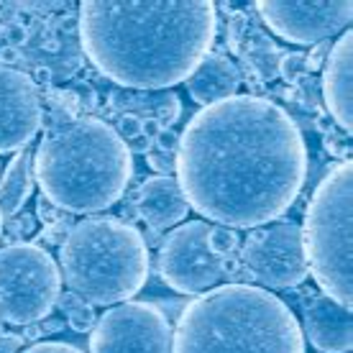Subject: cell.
Instances as JSON below:
<instances>
[{
	"label": "cell",
	"instance_id": "1",
	"mask_svg": "<svg viewBox=\"0 0 353 353\" xmlns=\"http://www.w3.org/2000/svg\"><path fill=\"white\" fill-rule=\"evenodd\" d=\"M176 182L187 205L225 228H259L290 210L307 176L297 123L272 100L205 105L179 136Z\"/></svg>",
	"mask_w": 353,
	"mask_h": 353
},
{
	"label": "cell",
	"instance_id": "2",
	"mask_svg": "<svg viewBox=\"0 0 353 353\" xmlns=\"http://www.w3.org/2000/svg\"><path fill=\"white\" fill-rule=\"evenodd\" d=\"M215 6L100 3L80 6V39L90 62L123 88L164 90L187 80L215 39Z\"/></svg>",
	"mask_w": 353,
	"mask_h": 353
},
{
	"label": "cell",
	"instance_id": "3",
	"mask_svg": "<svg viewBox=\"0 0 353 353\" xmlns=\"http://www.w3.org/2000/svg\"><path fill=\"white\" fill-rule=\"evenodd\" d=\"M46 108L44 139L34 157V176L59 210L97 212L121 200L133 164L125 141L95 115H80L54 92Z\"/></svg>",
	"mask_w": 353,
	"mask_h": 353
},
{
	"label": "cell",
	"instance_id": "4",
	"mask_svg": "<svg viewBox=\"0 0 353 353\" xmlns=\"http://www.w3.org/2000/svg\"><path fill=\"white\" fill-rule=\"evenodd\" d=\"M174 353H305L294 312L251 284H223L194 297L179 315Z\"/></svg>",
	"mask_w": 353,
	"mask_h": 353
},
{
	"label": "cell",
	"instance_id": "5",
	"mask_svg": "<svg viewBox=\"0 0 353 353\" xmlns=\"http://www.w3.org/2000/svg\"><path fill=\"white\" fill-rule=\"evenodd\" d=\"M72 292L92 305L131 300L149 276V248L131 223L88 218L67 233L59 251Z\"/></svg>",
	"mask_w": 353,
	"mask_h": 353
},
{
	"label": "cell",
	"instance_id": "6",
	"mask_svg": "<svg viewBox=\"0 0 353 353\" xmlns=\"http://www.w3.org/2000/svg\"><path fill=\"white\" fill-rule=\"evenodd\" d=\"M353 169L343 161L327 172L305 210L302 243L310 272L325 297L351 310L353 300Z\"/></svg>",
	"mask_w": 353,
	"mask_h": 353
},
{
	"label": "cell",
	"instance_id": "7",
	"mask_svg": "<svg viewBox=\"0 0 353 353\" xmlns=\"http://www.w3.org/2000/svg\"><path fill=\"white\" fill-rule=\"evenodd\" d=\"M59 269L36 243L0 248V320L31 325L44 320L59 300Z\"/></svg>",
	"mask_w": 353,
	"mask_h": 353
},
{
	"label": "cell",
	"instance_id": "8",
	"mask_svg": "<svg viewBox=\"0 0 353 353\" xmlns=\"http://www.w3.org/2000/svg\"><path fill=\"white\" fill-rule=\"evenodd\" d=\"M241 261L248 276L269 290L297 287L310 274L302 228L292 221H276L251 230L243 241Z\"/></svg>",
	"mask_w": 353,
	"mask_h": 353
},
{
	"label": "cell",
	"instance_id": "9",
	"mask_svg": "<svg viewBox=\"0 0 353 353\" xmlns=\"http://www.w3.org/2000/svg\"><path fill=\"white\" fill-rule=\"evenodd\" d=\"M210 228L203 221L182 223L169 233L159 251V274L172 290L182 294H203L221 282L225 261L212 254Z\"/></svg>",
	"mask_w": 353,
	"mask_h": 353
},
{
	"label": "cell",
	"instance_id": "10",
	"mask_svg": "<svg viewBox=\"0 0 353 353\" xmlns=\"http://www.w3.org/2000/svg\"><path fill=\"white\" fill-rule=\"evenodd\" d=\"M92 353H172V327L159 307L128 302L110 307L90 336Z\"/></svg>",
	"mask_w": 353,
	"mask_h": 353
},
{
	"label": "cell",
	"instance_id": "11",
	"mask_svg": "<svg viewBox=\"0 0 353 353\" xmlns=\"http://www.w3.org/2000/svg\"><path fill=\"white\" fill-rule=\"evenodd\" d=\"M261 21L290 44H323L325 39L348 31L353 3L348 0H294V3H256Z\"/></svg>",
	"mask_w": 353,
	"mask_h": 353
},
{
	"label": "cell",
	"instance_id": "12",
	"mask_svg": "<svg viewBox=\"0 0 353 353\" xmlns=\"http://www.w3.org/2000/svg\"><path fill=\"white\" fill-rule=\"evenodd\" d=\"M44 110L36 82L0 64V154L23 151L41 128Z\"/></svg>",
	"mask_w": 353,
	"mask_h": 353
},
{
	"label": "cell",
	"instance_id": "13",
	"mask_svg": "<svg viewBox=\"0 0 353 353\" xmlns=\"http://www.w3.org/2000/svg\"><path fill=\"white\" fill-rule=\"evenodd\" d=\"M302 325L312 345L323 353H348L353 345L351 310L325 294L310 297L302 310Z\"/></svg>",
	"mask_w": 353,
	"mask_h": 353
},
{
	"label": "cell",
	"instance_id": "14",
	"mask_svg": "<svg viewBox=\"0 0 353 353\" xmlns=\"http://www.w3.org/2000/svg\"><path fill=\"white\" fill-rule=\"evenodd\" d=\"M323 97L330 115L343 131L353 125V36H343L327 49L325 70H323Z\"/></svg>",
	"mask_w": 353,
	"mask_h": 353
},
{
	"label": "cell",
	"instance_id": "15",
	"mask_svg": "<svg viewBox=\"0 0 353 353\" xmlns=\"http://www.w3.org/2000/svg\"><path fill=\"white\" fill-rule=\"evenodd\" d=\"M136 205H139L143 221L154 228H172L174 223L185 221L187 210H190L179 182L174 176L164 174H157L143 182Z\"/></svg>",
	"mask_w": 353,
	"mask_h": 353
},
{
	"label": "cell",
	"instance_id": "16",
	"mask_svg": "<svg viewBox=\"0 0 353 353\" xmlns=\"http://www.w3.org/2000/svg\"><path fill=\"white\" fill-rule=\"evenodd\" d=\"M239 82L241 74L236 70V64L225 59V57H221V54H210L187 77V90H190L194 103H200L205 108L236 95Z\"/></svg>",
	"mask_w": 353,
	"mask_h": 353
},
{
	"label": "cell",
	"instance_id": "17",
	"mask_svg": "<svg viewBox=\"0 0 353 353\" xmlns=\"http://www.w3.org/2000/svg\"><path fill=\"white\" fill-rule=\"evenodd\" d=\"M31 192H34V157L28 149H23L13 157L0 179V215L13 218L26 205Z\"/></svg>",
	"mask_w": 353,
	"mask_h": 353
},
{
	"label": "cell",
	"instance_id": "18",
	"mask_svg": "<svg viewBox=\"0 0 353 353\" xmlns=\"http://www.w3.org/2000/svg\"><path fill=\"white\" fill-rule=\"evenodd\" d=\"M59 307H62V312L67 315V320H70V325L77 330V333H85V330H90V327H95V310H92V305L90 302H85L82 297H77L74 292H67V294H59Z\"/></svg>",
	"mask_w": 353,
	"mask_h": 353
},
{
	"label": "cell",
	"instance_id": "19",
	"mask_svg": "<svg viewBox=\"0 0 353 353\" xmlns=\"http://www.w3.org/2000/svg\"><path fill=\"white\" fill-rule=\"evenodd\" d=\"M151 113H154V121L161 125V128H169L174 125V121L182 113V105H179V97L174 92H167V95H159L151 105Z\"/></svg>",
	"mask_w": 353,
	"mask_h": 353
},
{
	"label": "cell",
	"instance_id": "20",
	"mask_svg": "<svg viewBox=\"0 0 353 353\" xmlns=\"http://www.w3.org/2000/svg\"><path fill=\"white\" fill-rule=\"evenodd\" d=\"M239 233L233 228H225V225H215L210 228V248L215 256L221 259H228L236 254V248H239Z\"/></svg>",
	"mask_w": 353,
	"mask_h": 353
},
{
	"label": "cell",
	"instance_id": "21",
	"mask_svg": "<svg viewBox=\"0 0 353 353\" xmlns=\"http://www.w3.org/2000/svg\"><path fill=\"white\" fill-rule=\"evenodd\" d=\"M279 72L287 82H297L302 80V74L307 72V64H305V54H284L282 64H279Z\"/></svg>",
	"mask_w": 353,
	"mask_h": 353
},
{
	"label": "cell",
	"instance_id": "22",
	"mask_svg": "<svg viewBox=\"0 0 353 353\" xmlns=\"http://www.w3.org/2000/svg\"><path fill=\"white\" fill-rule=\"evenodd\" d=\"M118 136L121 139H133V136H139V133H143V118L141 115H136V113H125L121 121H118Z\"/></svg>",
	"mask_w": 353,
	"mask_h": 353
},
{
	"label": "cell",
	"instance_id": "23",
	"mask_svg": "<svg viewBox=\"0 0 353 353\" xmlns=\"http://www.w3.org/2000/svg\"><path fill=\"white\" fill-rule=\"evenodd\" d=\"M325 146H327V151H330V154L341 157L343 161H348V157H351V139H348V136L327 133V136H325Z\"/></svg>",
	"mask_w": 353,
	"mask_h": 353
},
{
	"label": "cell",
	"instance_id": "24",
	"mask_svg": "<svg viewBox=\"0 0 353 353\" xmlns=\"http://www.w3.org/2000/svg\"><path fill=\"white\" fill-rule=\"evenodd\" d=\"M149 167L159 174L169 176V172L174 169V154H167V151H149Z\"/></svg>",
	"mask_w": 353,
	"mask_h": 353
},
{
	"label": "cell",
	"instance_id": "25",
	"mask_svg": "<svg viewBox=\"0 0 353 353\" xmlns=\"http://www.w3.org/2000/svg\"><path fill=\"white\" fill-rule=\"evenodd\" d=\"M21 353H85V351H80V348H74L70 343H34Z\"/></svg>",
	"mask_w": 353,
	"mask_h": 353
},
{
	"label": "cell",
	"instance_id": "26",
	"mask_svg": "<svg viewBox=\"0 0 353 353\" xmlns=\"http://www.w3.org/2000/svg\"><path fill=\"white\" fill-rule=\"evenodd\" d=\"M154 143L159 146V151H167V154H174L176 146H179V136H176L172 128H161L159 133H157V139H154Z\"/></svg>",
	"mask_w": 353,
	"mask_h": 353
},
{
	"label": "cell",
	"instance_id": "27",
	"mask_svg": "<svg viewBox=\"0 0 353 353\" xmlns=\"http://www.w3.org/2000/svg\"><path fill=\"white\" fill-rule=\"evenodd\" d=\"M3 36H6V41H8V46H21V44H26V39H28V31L21 23H8L6 26V31H3Z\"/></svg>",
	"mask_w": 353,
	"mask_h": 353
},
{
	"label": "cell",
	"instance_id": "28",
	"mask_svg": "<svg viewBox=\"0 0 353 353\" xmlns=\"http://www.w3.org/2000/svg\"><path fill=\"white\" fill-rule=\"evenodd\" d=\"M39 215H41V221L46 223V225H54V223H59V218H62V210L57 208V205H52L46 197H41L39 200Z\"/></svg>",
	"mask_w": 353,
	"mask_h": 353
},
{
	"label": "cell",
	"instance_id": "29",
	"mask_svg": "<svg viewBox=\"0 0 353 353\" xmlns=\"http://www.w3.org/2000/svg\"><path fill=\"white\" fill-rule=\"evenodd\" d=\"M151 146H154V141H151L146 133H139V136H133V139H128V141H125V149H128V154H149Z\"/></svg>",
	"mask_w": 353,
	"mask_h": 353
},
{
	"label": "cell",
	"instance_id": "30",
	"mask_svg": "<svg viewBox=\"0 0 353 353\" xmlns=\"http://www.w3.org/2000/svg\"><path fill=\"white\" fill-rule=\"evenodd\" d=\"M13 62H18V49H13V46H3V49H0V64L10 67Z\"/></svg>",
	"mask_w": 353,
	"mask_h": 353
},
{
	"label": "cell",
	"instance_id": "31",
	"mask_svg": "<svg viewBox=\"0 0 353 353\" xmlns=\"http://www.w3.org/2000/svg\"><path fill=\"white\" fill-rule=\"evenodd\" d=\"M0 345H3V353H16L18 345H21V338H16V336H3V338H0Z\"/></svg>",
	"mask_w": 353,
	"mask_h": 353
},
{
	"label": "cell",
	"instance_id": "32",
	"mask_svg": "<svg viewBox=\"0 0 353 353\" xmlns=\"http://www.w3.org/2000/svg\"><path fill=\"white\" fill-rule=\"evenodd\" d=\"M0 233H3V215H0Z\"/></svg>",
	"mask_w": 353,
	"mask_h": 353
}]
</instances>
